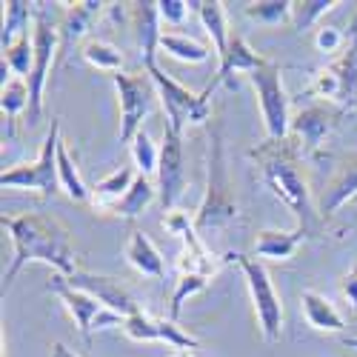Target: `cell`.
<instances>
[{"label":"cell","instance_id":"obj_20","mask_svg":"<svg viewBox=\"0 0 357 357\" xmlns=\"http://www.w3.org/2000/svg\"><path fill=\"white\" fill-rule=\"evenodd\" d=\"M126 260L135 266V269L146 278H158L163 280L166 278V266H163V257L158 252V246L152 243V237H149L146 231H132L129 241H126V249H123Z\"/></svg>","mask_w":357,"mask_h":357},{"label":"cell","instance_id":"obj_10","mask_svg":"<svg viewBox=\"0 0 357 357\" xmlns=\"http://www.w3.org/2000/svg\"><path fill=\"white\" fill-rule=\"evenodd\" d=\"M49 291H54L57 297H61V303L69 309V314L75 317L77 323V332L86 343H92V335L98 329H112V326H121L123 329V317L121 314H114L109 309H103L95 297H89L86 291H77L66 283L63 275H54L49 280Z\"/></svg>","mask_w":357,"mask_h":357},{"label":"cell","instance_id":"obj_27","mask_svg":"<svg viewBox=\"0 0 357 357\" xmlns=\"http://www.w3.org/2000/svg\"><path fill=\"white\" fill-rule=\"evenodd\" d=\"M160 49L172 57H177V61H183V63H206L212 57L209 46H203L197 43L195 38L189 35H174V32H166L160 38Z\"/></svg>","mask_w":357,"mask_h":357},{"label":"cell","instance_id":"obj_31","mask_svg":"<svg viewBox=\"0 0 357 357\" xmlns=\"http://www.w3.org/2000/svg\"><path fill=\"white\" fill-rule=\"evenodd\" d=\"M0 106H3V117H6V129L12 135V123L15 117L26 109L29 112V80L26 77H12L3 86V95H0Z\"/></svg>","mask_w":357,"mask_h":357},{"label":"cell","instance_id":"obj_2","mask_svg":"<svg viewBox=\"0 0 357 357\" xmlns=\"http://www.w3.org/2000/svg\"><path fill=\"white\" fill-rule=\"evenodd\" d=\"M301 155L303 149L297 143V137H283V140H269L249 149V158L257 163V172L263 177V183L272 189V195L286 203L289 209L297 215V226H303L306 231L317 223V209L312 203L309 183L301 172Z\"/></svg>","mask_w":357,"mask_h":357},{"label":"cell","instance_id":"obj_28","mask_svg":"<svg viewBox=\"0 0 357 357\" xmlns=\"http://www.w3.org/2000/svg\"><path fill=\"white\" fill-rule=\"evenodd\" d=\"M337 77H340V106L357 100V38L343 49L337 61H332Z\"/></svg>","mask_w":357,"mask_h":357},{"label":"cell","instance_id":"obj_26","mask_svg":"<svg viewBox=\"0 0 357 357\" xmlns=\"http://www.w3.org/2000/svg\"><path fill=\"white\" fill-rule=\"evenodd\" d=\"M57 174H61V189H63L75 203H86L89 197H92V189L83 183L80 169H77V163L72 160V155H69V149L63 146V140H61V146H57Z\"/></svg>","mask_w":357,"mask_h":357},{"label":"cell","instance_id":"obj_15","mask_svg":"<svg viewBox=\"0 0 357 357\" xmlns=\"http://www.w3.org/2000/svg\"><path fill=\"white\" fill-rule=\"evenodd\" d=\"M266 63H269V61H266L263 54H257L241 35H231V38H229V49H226V54L220 57V66H218L215 77L209 80V86H206L203 92H206V95H212L220 83H229V86H231V75H234V72L249 75V72L263 69Z\"/></svg>","mask_w":357,"mask_h":357},{"label":"cell","instance_id":"obj_4","mask_svg":"<svg viewBox=\"0 0 357 357\" xmlns=\"http://www.w3.org/2000/svg\"><path fill=\"white\" fill-rule=\"evenodd\" d=\"M61 15L52 3H35V63L29 75V123L38 126L43 117V86L49 80V69L54 63V54L61 52Z\"/></svg>","mask_w":357,"mask_h":357},{"label":"cell","instance_id":"obj_9","mask_svg":"<svg viewBox=\"0 0 357 357\" xmlns=\"http://www.w3.org/2000/svg\"><path fill=\"white\" fill-rule=\"evenodd\" d=\"M112 83L117 89V106H121V143H132L143 126V117H149L158 98V86L152 83L149 72L126 75V72H114Z\"/></svg>","mask_w":357,"mask_h":357},{"label":"cell","instance_id":"obj_43","mask_svg":"<svg viewBox=\"0 0 357 357\" xmlns=\"http://www.w3.org/2000/svg\"><path fill=\"white\" fill-rule=\"evenodd\" d=\"M172 357H195V354H192V351H174Z\"/></svg>","mask_w":357,"mask_h":357},{"label":"cell","instance_id":"obj_7","mask_svg":"<svg viewBox=\"0 0 357 357\" xmlns=\"http://www.w3.org/2000/svg\"><path fill=\"white\" fill-rule=\"evenodd\" d=\"M57 146H61V117H52V126L46 132L40 155L32 163L12 166L0 174V186L3 189H23L38 192L40 197H52L61 189V174H57Z\"/></svg>","mask_w":357,"mask_h":357},{"label":"cell","instance_id":"obj_12","mask_svg":"<svg viewBox=\"0 0 357 357\" xmlns=\"http://www.w3.org/2000/svg\"><path fill=\"white\" fill-rule=\"evenodd\" d=\"M66 283L72 286V289H77V291H86L89 297H95V301L103 306V309H109V312H114V314H121L123 320L126 317H132L135 312H140V306H137V301L132 297V291L117 280V278H109V275H92V272H75L72 278H66Z\"/></svg>","mask_w":357,"mask_h":357},{"label":"cell","instance_id":"obj_11","mask_svg":"<svg viewBox=\"0 0 357 357\" xmlns=\"http://www.w3.org/2000/svg\"><path fill=\"white\" fill-rule=\"evenodd\" d=\"M158 192L163 212H172L174 203L181 200L186 189V169H183V135L163 126V143H160V163H158Z\"/></svg>","mask_w":357,"mask_h":357},{"label":"cell","instance_id":"obj_42","mask_svg":"<svg viewBox=\"0 0 357 357\" xmlns=\"http://www.w3.org/2000/svg\"><path fill=\"white\" fill-rule=\"evenodd\" d=\"M346 349H357V337H349L346 340Z\"/></svg>","mask_w":357,"mask_h":357},{"label":"cell","instance_id":"obj_8","mask_svg":"<svg viewBox=\"0 0 357 357\" xmlns=\"http://www.w3.org/2000/svg\"><path fill=\"white\" fill-rule=\"evenodd\" d=\"M257 103H260V114H263V126H266V137L269 140H283L291 132V114H289V95L283 86V69L278 63H266L257 72L246 75Z\"/></svg>","mask_w":357,"mask_h":357},{"label":"cell","instance_id":"obj_35","mask_svg":"<svg viewBox=\"0 0 357 357\" xmlns=\"http://www.w3.org/2000/svg\"><path fill=\"white\" fill-rule=\"evenodd\" d=\"M337 6V0H303V3H291V26L294 32H306L309 26L317 23L329 9Z\"/></svg>","mask_w":357,"mask_h":357},{"label":"cell","instance_id":"obj_13","mask_svg":"<svg viewBox=\"0 0 357 357\" xmlns=\"http://www.w3.org/2000/svg\"><path fill=\"white\" fill-rule=\"evenodd\" d=\"M343 109H335L329 103H317V106H306L291 117V137H297L303 155H317L320 146L326 143L340 121Z\"/></svg>","mask_w":357,"mask_h":357},{"label":"cell","instance_id":"obj_34","mask_svg":"<svg viewBox=\"0 0 357 357\" xmlns=\"http://www.w3.org/2000/svg\"><path fill=\"white\" fill-rule=\"evenodd\" d=\"M206 286H209V278H203V275H181L177 278L174 291H172V303H169V320L177 323V317H181V312H183V303L192 294L203 291Z\"/></svg>","mask_w":357,"mask_h":357},{"label":"cell","instance_id":"obj_18","mask_svg":"<svg viewBox=\"0 0 357 357\" xmlns=\"http://www.w3.org/2000/svg\"><path fill=\"white\" fill-rule=\"evenodd\" d=\"M106 3H95V0H86V3H72L63 9L61 15V61L75 49V43L89 32L92 20L100 15Z\"/></svg>","mask_w":357,"mask_h":357},{"label":"cell","instance_id":"obj_24","mask_svg":"<svg viewBox=\"0 0 357 357\" xmlns=\"http://www.w3.org/2000/svg\"><path fill=\"white\" fill-rule=\"evenodd\" d=\"M137 174H140V172L132 169V166L114 169L112 174L100 177V181L92 186V197H89V200H92L95 206H100V209H109L112 203H117V200H121V197L132 189V183H135Z\"/></svg>","mask_w":357,"mask_h":357},{"label":"cell","instance_id":"obj_21","mask_svg":"<svg viewBox=\"0 0 357 357\" xmlns=\"http://www.w3.org/2000/svg\"><path fill=\"white\" fill-rule=\"evenodd\" d=\"M301 306H303L306 323L312 326V329H317V332H343L346 329L343 314L335 309V303L326 294H320L314 289H306L301 294Z\"/></svg>","mask_w":357,"mask_h":357},{"label":"cell","instance_id":"obj_38","mask_svg":"<svg viewBox=\"0 0 357 357\" xmlns=\"http://www.w3.org/2000/svg\"><path fill=\"white\" fill-rule=\"evenodd\" d=\"M186 12H189L186 0H158V15L172 26H181L186 20Z\"/></svg>","mask_w":357,"mask_h":357},{"label":"cell","instance_id":"obj_41","mask_svg":"<svg viewBox=\"0 0 357 357\" xmlns=\"http://www.w3.org/2000/svg\"><path fill=\"white\" fill-rule=\"evenodd\" d=\"M349 35H351V38H357V15L351 17V26H349Z\"/></svg>","mask_w":357,"mask_h":357},{"label":"cell","instance_id":"obj_30","mask_svg":"<svg viewBox=\"0 0 357 357\" xmlns=\"http://www.w3.org/2000/svg\"><path fill=\"white\" fill-rule=\"evenodd\" d=\"M246 17L260 26L291 23V0H257L246 6Z\"/></svg>","mask_w":357,"mask_h":357},{"label":"cell","instance_id":"obj_16","mask_svg":"<svg viewBox=\"0 0 357 357\" xmlns=\"http://www.w3.org/2000/svg\"><path fill=\"white\" fill-rule=\"evenodd\" d=\"M158 3H129V23L135 29V40L140 49V61L143 66L158 61V49L163 32L158 29Z\"/></svg>","mask_w":357,"mask_h":357},{"label":"cell","instance_id":"obj_5","mask_svg":"<svg viewBox=\"0 0 357 357\" xmlns=\"http://www.w3.org/2000/svg\"><path fill=\"white\" fill-rule=\"evenodd\" d=\"M226 260L237 263L243 269L249 294H252V303H255V317L260 326V335L266 343H278L283 335V306H280V294L275 291L272 275L266 272V266L257 257H249L243 252H229L223 255Z\"/></svg>","mask_w":357,"mask_h":357},{"label":"cell","instance_id":"obj_23","mask_svg":"<svg viewBox=\"0 0 357 357\" xmlns=\"http://www.w3.org/2000/svg\"><path fill=\"white\" fill-rule=\"evenodd\" d=\"M152 200H155V186H152V181H149L146 174H137L135 177V183H132V189L117 200V203H112L106 212H112L114 218H123V220H135V218H140L149 206H152Z\"/></svg>","mask_w":357,"mask_h":357},{"label":"cell","instance_id":"obj_29","mask_svg":"<svg viewBox=\"0 0 357 357\" xmlns=\"http://www.w3.org/2000/svg\"><path fill=\"white\" fill-rule=\"evenodd\" d=\"M80 54H83V61L89 66H95L100 72H112L114 75V72L123 69V54L106 40H86Z\"/></svg>","mask_w":357,"mask_h":357},{"label":"cell","instance_id":"obj_17","mask_svg":"<svg viewBox=\"0 0 357 357\" xmlns=\"http://www.w3.org/2000/svg\"><path fill=\"white\" fill-rule=\"evenodd\" d=\"M351 197H357V155L346 158L343 166L337 169V174L332 177V183L326 186V192L320 197V206H317V215L320 218L337 215Z\"/></svg>","mask_w":357,"mask_h":357},{"label":"cell","instance_id":"obj_6","mask_svg":"<svg viewBox=\"0 0 357 357\" xmlns=\"http://www.w3.org/2000/svg\"><path fill=\"white\" fill-rule=\"evenodd\" d=\"M149 72V77H152V83L158 86V98L163 100V109H166V126L174 129L177 135H183L186 123H206V121H212V95H195L192 89H186L183 83H177L174 77H169L158 61L152 63H146L143 66Z\"/></svg>","mask_w":357,"mask_h":357},{"label":"cell","instance_id":"obj_40","mask_svg":"<svg viewBox=\"0 0 357 357\" xmlns=\"http://www.w3.org/2000/svg\"><path fill=\"white\" fill-rule=\"evenodd\" d=\"M52 357H80V354L72 351L66 343H52Z\"/></svg>","mask_w":357,"mask_h":357},{"label":"cell","instance_id":"obj_22","mask_svg":"<svg viewBox=\"0 0 357 357\" xmlns=\"http://www.w3.org/2000/svg\"><path fill=\"white\" fill-rule=\"evenodd\" d=\"M3 32H0V46L3 52L20 40L23 35H29V29H35V3H26V0H6L3 3Z\"/></svg>","mask_w":357,"mask_h":357},{"label":"cell","instance_id":"obj_32","mask_svg":"<svg viewBox=\"0 0 357 357\" xmlns=\"http://www.w3.org/2000/svg\"><path fill=\"white\" fill-rule=\"evenodd\" d=\"M3 61L9 63L15 77H26L29 80V75H32V63H35V43H32V38L23 35L20 40H15L3 52Z\"/></svg>","mask_w":357,"mask_h":357},{"label":"cell","instance_id":"obj_3","mask_svg":"<svg viewBox=\"0 0 357 357\" xmlns=\"http://www.w3.org/2000/svg\"><path fill=\"white\" fill-rule=\"evenodd\" d=\"M237 218H241V209H237L234 183L226 163L223 135L220 126H215L209 135V158H206V195L195 215V229L200 231V237H209L212 231L231 226Z\"/></svg>","mask_w":357,"mask_h":357},{"label":"cell","instance_id":"obj_36","mask_svg":"<svg viewBox=\"0 0 357 357\" xmlns=\"http://www.w3.org/2000/svg\"><path fill=\"white\" fill-rule=\"evenodd\" d=\"M309 95L323 98L326 103H340V77H337L332 63L317 69V75H314V80L309 86Z\"/></svg>","mask_w":357,"mask_h":357},{"label":"cell","instance_id":"obj_39","mask_svg":"<svg viewBox=\"0 0 357 357\" xmlns=\"http://www.w3.org/2000/svg\"><path fill=\"white\" fill-rule=\"evenodd\" d=\"M340 291L346 294V301H349V306L357 312V266L349 272V275H343V280H340Z\"/></svg>","mask_w":357,"mask_h":357},{"label":"cell","instance_id":"obj_37","mask_svg":"<svg viewBox=\"0 0 357 357\" xmlns=\"http://www.w3.org/2000/svg\"><path fill=\"white\" fill-rule=\"evenodd\" d=\"M314 46H317V52H326V54L340 52L346 46V35L337 26H320L314 32Z\"/></svg>","mask_w":357,"mask_h":357},{"label":"cell","instance_id":"obj_33","mask_svg":"<svg viewBox=\"0 0 357 357\" xmlns=\"http://www.w3.org/2000/svg\"><path fill=\"white\" fill-rule=\"evenodd\" d=\"M132 146V158H135V169L140 174H155L158 172V163H160V149L155 146V140L149 137V132H137V137L129 143Z\"/></svg>","mask_w":357,"mask_h":357},{"label":"cell","instance_id":"obj_1","mask_svg":"<svg viewBox=\"0 0 357 357\" xmlns=\"http://www.w3.org/2000/svg\"><path fill=\"white\" fill-rule=\"evenodd\" d=\"M0 223H3V229L9 231L12 243H15V257H12V266L3 278V294L12 289V283L17 280V275L29 263H46L63 278H72L75 272H80L75 249L69 243V229L61 220L40 215V212H26L17 218L3 215Z\"/></svg>","mask_w":357,"mask_h":357},{"label":"cell","instance_id":"obj_25","mask_svg":"<svg viewBox=\"0 0 357 357\" xmlns=\"http://www.w3.org/2000/svg\"><path fill=\"white\" fill-rule=\"evenodd\" d=\"M192 6H195L197 15H200V23H203V29H206V35L212 38L218 57H223L226 49H229V38H231V35H229V23H226V9H223V3H218V0H195Z\"/></svg>","mask_w":357,"mask_h":357},{"label":"cell","instance_id":"obj_14","mask_svg":"<svg viewBox=\"0 0 357 357\" xmlns=\"http://www.w3.org/2000/svg\"><path fill=\"white\" fill-rule=\"evenodd\" d=\"M123 332H126V337H132V340H137V343L163 340V343L174 346L177 351H192V349H197V346H200V343H197V337L186 335V332H183L174 320L152 317V314H146L143 309L123 320Z\"/></svg>","mask_w":357,"mask_h":357},{"label":"cell","instance_id":"obj_19","mask_svg":"<svg viewBox=\"0 0 357 357\" xmlns=\"http://www.w3.org/2000/svg\"><path fill=\"white\" fill-rule=\"evenodd\" d=\"M306 229L303 226H294L289 231L280 229H263L255 237V255L257 257H269V260H291L297 246L306 241Z\"/></svg>","mask_w":357,"mask_h":357}]
</instances>
